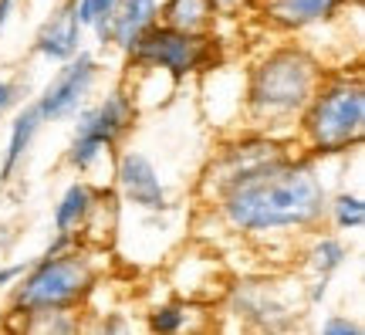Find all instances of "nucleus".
Returning <instances> with one entry per match:
<instances>
[{"label": "nucleus", "mask_w": 365, "mask_h": 335, "mask_svg": "<svg viewBox=\"0 0 365 335\" xmlns=\"http://www.w3.org/2000/svg\"><path fill=\"white\" fill-rule=\"evenodd\" d=\"M328 186L318 159L294 153V146L244 173L213 200V214L240 237L314 231L328 210Z\"/></svg>", "instance_id": "nucleus-1"}, {"label": "nucleus", "mask_w": 365, "mask_h": 335, "mask_svg": "<svg viewBox=\"0 0 365 335\" xmlns=\"http://www.w3.org/2000/svg\"><path fill=\"white\" fill-rule=\"evenodd\" d=\"M325 71V61L294 41L261 51L250 61L244 85V119L250 122V129L271 136L294 132L298 116Z\"/></svg>", "instance_id": "nucleus-2"}, {"label": "nucleus", "mask_w": 365, "mask_h": 335, "mask_svg": "<svg viewBox=\"0 0 365 335\" xmlns=\"http://www.w3.org/2000/svg\"><path fill=\"white\" fill-rule=\"evenodd\" d=\"M95 284H98V264L81 244H71L65 251H44L14 278L7 322H17V329H24L27 322L54 311H78L95 295Z\"/></svg>", "instance_id": "nucleus-3"}, {"label": "nucleus", "mask_w": 365, "mask_h": 335, "mask_svg": "<svg viewBox=\"0 0 365 335\" xmlns=\"http://www.w3.org/2000/svg\"><path fill=\"white\" fill-rule=\"evenodd\" d=\"M298 146L314 159L345 156L365 136V85L359 68L325 71L298 116Z\"/></svg>", "instance_id": "nucleus-4"}, {"label": "nucleus", "mask_w": 365, "mask_h": 335, "mask_svg": "<svg viewBox=\"0 0 365 335\" xmlns=\"http://www.w3.org/2000/svg\"><path fill=\"white\" fill-rule=\"evenodd\" d=\"M125 58L135 71H159L173 81H186L220 65V38L213 31H180L156 21L139 34Z\"/></svg>", "instance_id": "nucleus-5"}, {"label": "nucleus", "mask_w": 365, "mask_h": 335, "mask_svg": "<svg viewBox=\"0 0 365 335\" xmlns=\"http://www.w3.org/2000/svg\"><path fill=\"white\" fill-rule=\"evenodd\" d=\"M75 132L65 149V163L75 173H88L105 153H112L135 126V99L129 89L105 91L95 105H81L75 112Z\"/></svg>", "instance_id": "nucleus-6"}, {"label": "nucleus", "mask_w": 365, "mask_h": 335, "mask_svg": "<svg viewBox=\"0 0 365 335\" xmlns=\"http://www.w3.org/2000/svg\"><path fill=\"white\" fill-rule=\"evenodd\" d=\"M284 149H291L287 139L271 136V132H257V129L227 139L217 153L210 156L207 169L200 176V196H203V204L210 206L234 180H240L244 173H250L254 166H261V163L274 159V156H281Z\"/></svg>", "instance_id": "nucleus-7"}, {"label": "nucleus", "mask_w": 365, "mask_h": 335, "mask_svg": "<svg viewBox=\"0 0 365 335\" xmlns=\"http://www.w3.org/2000/svg\"><path fill=\"white\" fill-rule=\"evenodd\" d=\"M98 71H102L98 58L88 54L85 48H81L75 58L61 61L58 75L44 85V91H41L38 102H34L41 119H44V122H65V119L75 116L81 105L88 102L91 89H95V81H98Z\"/></svg>", "instance_id": "nucleus-8"}, {"label": "nucleus", "mask_w": 365, "mask_h": 335, "mask_svg": "<svg viewBox=\"0 0 365 335\" xmlns=\"http://www.w3.org/2000/svg\"><path fill=\"white\" fill-rule=\"evenodd\" d=\"M115 190L125 204L139 206L145 214H166L170 194L159 176L156 163L143 149H122L115 159Z\"/></svg>", "instance_id": "nucleus-9"}, {"label": "nucleus", "mask_w": 365, "mask_h": 335, "mask_svg": "<svg viewBox=\"0 0 365 335\" xmlns=\"http://www.w3.org/2000/svg\"><path fill=\"white\" fill-rule=\"evenodd\" d=\"M349 4L359 0H261V21L277 34H301L312 27H325Z\"/></svg>", "instance_id": "nucleus-10"}, {"label": "nucleus", "mask_w": 365, "mask_h": 335, "mask_svg": "<svg viewBox=\"0 0 365 335\" xmlns=\"http://www.w3.org/2000/svg\"><path fill=\"white\" fill-rule=\"evenodd\" d=\"M98 196H102V190L91 186L88 180H75L65 194L58 196L54 214H51L54 241L48 244V251H65V247H71V244H81L85 227H88L91 214H95V206H98Z\"/></svg>", "instance_id": "nucleus-11"}, {"label": "nucleus", "mask_w": 365, "mask_h": 335, "mask_svg": "<svg viewBox=\"0 0 365 335\" xmlns=\"http://www.w3.org/2000/svg\"><path fill=\"white\" fill-rule=\"evenodd\" d=\"M81 38H85V27H81L78 14H75V0H65L38 27V34H34V54H41L44 61L61 65V61H68V58H75L81 51Z\"/></svg>", "instance_id": "nucleus-12"}, {"label": "nucleus", "mask_w": 365, "mask_h": 335, "mask_svg": "<svg viewBox=\"0 0 365 335\" xmlns=\"http://www.w3.org/2000/svg\"><path fill=\"white\" fill-rule=\"evenodd\" d=\"M230 309L234 315L247 319L257 329H277V315H291L287 305L274 295V288L267 281H237L230 288Z\"/></svg>", "instance_id": "nucleus-13"}, {"label": "nucleus", "mask_w": 365, "mask_h": 335, "mask_svg": "<svg viewBox=\"0 0 365 335\" xmlns=\"http://www.w3.org/2000/svg\"><path fill=\"white\" fill-rule=\"evenodd\" d=\"M41 126H44V119H41L34 102L24 105V109L14 116L11 132H7V146H4V159H0V183H11V176L17 173V166L24 163V156L31 153V146L38 139Z\"/></svg>", "instance_id": "nucleus-14"}, {"label": "nucleus", "mask_w": 365, "mask_h": 335, "mask_svg": "<svg viewBox=\"0 0 365 335\" xmlns=\"http://www.w3.org/2000/svg\"><path fill=\"white\" fill-rule=\"evenodd\" d=\"M159 21V0H115V21H112V48L125 54L139 41L145 27Z\"/></svg>", "instance_id": "nucleus-15"}, {"label": "nucleus", "mask_w": 365, "mask_h": 335, "mask_svg": "<svg viewBox=\"0 0 365 335\" xmlns=\"http://www.w3.org/2000/svg\"><path fill=\"white\" fill-rule=\"evenodd\" d=\"M159 24L180 31H213L217 27L213 0H159Z\"/></svg>", "instance_id": "nucleus-16"}, {"label": "nucleus", "mask_w": 365, "mask_h": 335, "mask_svg": "<svg viewBox=\"0 0 365 335\" xmlns=\"http://www.w3.org/2000/svg\"><path fill=\"white\" fill-rule=\"evenodd\" d=\"M304 264L314 278H331L335 271L349 264V244L335 234H314L308 251H304Z\"/></svg>", "instance_id": "nucleus-17"}, {"label": "nucleus", "mask_w": 365, "mask_h": 335, "mask_svg": "<svg viewBox=\"0 0 365 335\" xmlns=\"http://www.w3.org/2000/svg\"><path fill=\"white\" fill-rule=\"evenodd\" d=\"M75 14L85 31L95 34L102 48H112V21H115V0H75Z\"/></svg>", "instance_id": "nucleus-18"}, {"label": "nucleus", "mask_w": 365, "mask_h": 335, "mask_svg": "<svg viewBox=\"0 0 365 335\" xmlns=\"http://www.w3.org/2000/svg\"><path fill=\"white\" fill-rule=\"evenodd\" d=\"M325 217L331 220L339 231H362V227H365V200L359 194L341 190V194L328 196Z\"/></svg>", "instance_id": "nucleus-19"}, {"label": "nucleus", "mask_w": 365, "mask_h": 335, "mask_svg": "<svg viewBox=\"0 0 365 335\" xmlns=\"http://www.w3.org/2000/svg\"><path fill=\"white\" fill-rule=\"evenodd\" d=\"M190 305L186 301H163L156 309L149 311V329L153 332H182L186 325H190Z\"/></svg>", "instance_id": "nucleus-20"}, {"label": "nucleus", "mask_w": 365, "mask_h": 335, "mask_svg": "<svg viewBox=\"0 0 365 335\" xmlns=\"http://www.w3.org/2000/svg\"><path fill=\"white\" fill-rule=\"evenodd\" d=\"M213 11H217V24L220 21H240L247 14L261 11V0H213Z\"/></svg>", "instance_id": "nucleus-21"}, {"label": "nucleus", "mask_w": 365, "mask_h": 335, "mask_svg": "<svg viewBox=\"0 0 365 335\" xmlns=\"http://www.w3.org/2000/svg\"><path fill=\"white\" fill-rule=\"evenodd\" d=\"M322 335H362V325L345 319V315H331L322 322Z\"/></svg>", "instance_id": "nucleus-22"}, {"label": "nucleus", "mask_w": 365, "mask_h": 335, "mask_svg": "<svg viewBox=\"0 0 365 335\" xmlns=\"http://www.w3.org/2000/svg\"><path fill=\"white\" fill-rule=\"evenodd\" d=\"M21 99H24V85H21V81H7V78H0V112L14 109Z\"/></svg>", "instance_id": "nucleus-23"}, {"label": "nucleus", "mask_w": 365, "mask_h": 335, "mask_svg": "<svg viewBox=\"0 0 365 335\" xmlns=\"http://www.w3.org/2000/svg\"><path fill=\"white\" fill-rule=\"evenodd\" d=\"M21 271H24V264H4V268H0V295H4V291H11L14 278H17Z\"/></svg>", "instance_id": "nucleus-24"}, {"label": "nucleus", "mask_w": 365, "mask_h": 335, "mask_svg": "<svg viewBox=\"0 0 365 335\" xmlns=\"http://www.w3.org/2000/svg\"><path fill=\"white\" fill-rule=\"evenodd\" d=\"M14 11H17V0H0V34L7 31V24H11Z\"/></svg>", "instance_id": "nucleus-25"}]
</instances>
